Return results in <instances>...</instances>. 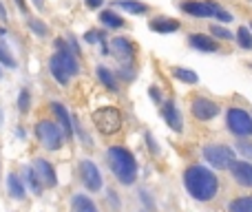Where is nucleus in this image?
Instances as JSON below:
<instances>
[{
	"instance_id": "f257e3e1",
	"label": "nucleus",
	"mask_w": 252,
	"mask_h": 212,
	"mask_svg": "<svg viewBox=\"0 0 252 212\" xmlns=\"http://www.w3.org/2000/svg\"><path fill=\"white\" fill-rule=\"evenodd\" d=\"M184 183H186V190L197 201H210L219 190V179L215 177L213 170L204 168V166H190L184 173Z\"/></svg>"
},
{
	"instance_id": "f03ea898",
	"label": "nucleus",
	"mask_w": 252,
	"mask_h": 212,
	"mask_svg": "<svg viewBox=\"0 0 252 212\" xmlns=\"http://www.w3.org/2000/svg\"><path fill=\"white\" fill-rule=\"evenodd\" d=\"M106 157H109V166L113 170V175L118 177V182L124 183V186H130L137 177V161L130 155V151H126L122 146H113L109 148Z\"/></svg>"
},
{
	"instance_id": "7ed1b4c3",
	"label": "nucleus",
	"mask_w": 252,
	"mask_h": 212,
	"mask_svg": "<svg viewBox=\"0 0 252 212\" xmlns=\"http://www.w3.org/2000/svg\"><path fill=\"white\" fill-rule=\"evenodd\" d=\"M49 69H51V75L60 84H69V80L73 78V75H78L80 64H78V60H75V53L64 47V49H58V53L51 56Z\"/></svg>"
},
{
	"instance_id": "20e7f679",
	"label": "nucleus",
	"mask_w": 252,
	"mask_h": 212,
	"mask_svg": "<svg viewBox=\"0 0 252 212\" xmlns=\"http://www.w3.org/2000/svg\"><path fill=\"white\" fill-rule=\"evenodd\" d=\"M93 124H95V128L100 130L102 135H113L122 128V113L113 106L97 108V111L93 113Z\"/></svg>"
},
{
	"instance_id": "39448f33",
	"label": "nucleus",
	"mask_w": 252,
	"mask_h": 212,
	"mask_svg": "<svg viewBox=\"0 0 252 212\" xmlns=\"http://www.w3.org/2000/svg\"><path fill=\"white\" fill-rule=\"evenodd\" d=\"M35 135H38L40 144H42L44 148H49V151H58V148L62 146V130L58 124H53V121L49 120H42L38 121V126H35Z\"/></svg>"
},
{
	"instance_id": "423d86ee",
	"label": "nucleus",
	"mask_w": 252,
	"mask_h": 212,
	"mask_svg": "<svg viewBox=\"0 0 252 212\" xmlns=\"http://www.w3.org/2000/svg\"><path fill=\"white\" fill-rule=\"evenodd\" d=\"M228 128L237 137H250L252 135V117L241 108H230L228 111Z\"/></svg>"
},
{
	"instance_id": "0eeeda50",
	"label": "nucleus",
	"mask_w": 252,
	"mask_h": 212,
	"mask_svg": "<svg viewBox=\"0 0 252 212\" xmlns=\"http://www.w3.org/2000/svg\"><path fill=\"white\" fill-rule=\"evenodd\" d=\"M204 157L210 166H215V168H219V170L230 168V164L235 161V152H232L228 146H219V144L217 146H206Z\"/></svg>"
},
{
	"instance_id": "6e6552de",
	"label": "nucleus",
	"mask_w": 252,
	"mask_h": 212,
	"mask_svg": "<svg viewBox=\"0 0 252 212\" xmlns=\"http://www.w3.org/2000/svg\"><path fill=\"white\" fill-rule=\"evenodd\" d=\"M80 170H82V182L84 186L89 188L91 192H97L102 188V175L100 170H97V166L93 164V161H82V166H80Z\"/></svg>"
},
{
	"instance_id": "1a4fd4ad",
	"label": "nucleus",
	"mask_w": 252,
	"mask_h": 212,
	"mask_svg": "<svg viewBox=\"0 0 252 212\" xmlns=\"http://www.w3.org/2000/svg\"><path fill=\"white\" fill-rule=\"evenodd\" d=\"M219 113V106L215 104L213 100H206V97H195L192 100V115L201 121H208L213 120L215 115Z\"/></svg>"
},
{
	"instance_id": "9d476101",
	"label": "nucleus",
	"mask_w": 252,
	"mask_h": 212,
	"mask_svg": "<svg viewBox=\"0 0 252 212\" xmlns=\"http://www.w3.org/2000/svg\"><path fill=\"white\" fill-rule=\"evenodd\" d=\"M182 9L190 16H197V18H208L213 16L215 11L219 9V4L215 2H206V0H188V2L182 4Z\"/></svg>"
},
{
	"instance_id": "9b49d317",
	"label": "nucleus",
	"mask_w": 252,
	"mask_h": 212,
	"mask_svg": "<svg viewBox=\"0 0 252 212\" xmlns=\"http://www.w3.org/2000/svg\"><path fill=\"white\" fill-rule=\"evenodd\" d=\"M230 173L237 183H241V186H246V188H252V164H248V161H232Z\"/></svg>"
},
{
	"instance_id": "f8f14e48",
	"label": "nucleus",
	"mask_w": 252,
	"mask_h": 212,
	"mask_svg": "<svg viewBox=\"0 0 252 212\" xmlns=\"http://www.w3.org/2000/svg\"><path fill=\"white\" fill-rule=\"evenodd\" d=\"M33 170H35V175L40 177V182L44 183V186H56L58 183V179H56V170H53V166L49 164L47 159H35L33 161Z\"/></svg>"
},
{
	"instance_id": "ddd939ff",
	"label": "nucleus",
	"mask_w": 252,
	"mask_h": 212,
	"mask_svg": "<svg viewBox=\"0 0 252 212\" xmlns=\"http://www.w3.org/2000/svg\"><path fill=\"white\" fill-rule=\"evenodd\" d=\"M161 115H164L166 124H168L175 133H182V128H184L182 126V115H179V111L175 108L173 102H166V104L161 106Z\"/></svg>"
},
{
	"instance_id": "4468645a",
	"label": "nucleus",
	"mask_w": 252,
	"mask_h": 212,
	"mask_svg": "<svg viewBox=\"0 0 252 212\" xmlns=\"http://www.w3.org/2000/svg\"><path fill=\"white\" fill-rule=\"evenodd\" d=\"M111 53L118 56L122 62L133 60V47H130V42L124 40V38H115L113 42H111Z\"/></svg>"
},
{
	"instance_id": "2eb2a0df",
	"label": "nucleus",
	"mask_w": 252,
	"mask_h": 212,
	"mask_svg": "<svg viewBox=\"0 0 252 212\" xmlns=\"http://www.w3.org/2000/svg\"><path fill=\"white\" fill-rule=\"evenodd\" d=\"M51 111L56 113L58 121L62 124V130H64V133L69 135V139H71V135H73V121H71V117H69V111H66V108L60 104V102H53V104H51Z\"/></svg>"
},
{
	"instance_id": "dca6fc26",
	"label": "nucleus",
	"mask_w": 252,
	"mask_h": 212,
	"mask_svg": "<svg viewBox=\"0 0 252 212\" xmlns=\"http://www.w3.org/2000/svg\"><path fill=\"white\" fill-rule=\"evenodd\" d=\"M190 44L195 49H199V51H206V53H213L219 49V42H215L213 38H208V35H201V33H192L190 35Z\"/></svg>"
},
{
	"instance_id": "f3484780",
	"label": "nucleus",
	"mask_w": 252,
	"mask_h": 212,
	"mask_svg": "<svg viewBox=\"0 0 252 212\" xmlns=\"http://www.w3.org/2000/svg\"><path fill=\"white\" fill-rule=\"evenodd\" d=\"M151 27L153 31H157V33H173V31L179 29V22L173 20V18H155V20H151Z\"/></svg>"
},
{
	"instance_id": "a211bd4d",
	"label": "nucleus",
	"mask_w": 252,
	"mask_h": 212,
	"mask_svg": "<svg viewBox=\"0 0 252 212\" xmlns=\"http://www.w3.org/2000/svg\"><path fill=\"white\" fill-rule=\"evenodd\" d=\"M73 212H97V208L87 195H75L73 197Z\"/></svg>"
},
{
	"instance_id": "6ab92c4d",
	"label": "nucleus",
	"mask_w": 252,
	"mask_h": 212,
	"mask_svg": "<svg viewBox=\"0 0 252 212\" xmlns=\"http://www.w3.org/2000/svg\"><path fill=\"white\" fill-rule=\"evenodd\" d=\"M7 188H9V195H11L13 199H25V186H22V182L16 177V175H9L7 177Z\"/></svg>"
},
{
	"instance_id": "aec40b11",
	"label": "nucleus",
	"mask_w": 252,
	"mask_h": 212,
	"mask_svg": "<svg viewBox=\"0 0 252 212\" xmlns=\"http://www.w3.org/2000/svg\"><path fill=\"white\" fill-rule=\"evenodd\" d=\"M97 78H100V82L104 84L109 91H118V80L113 78L111 69H106V66H97Z\"/></svg>"
},
{
	"instance_id": "412c9836",
	"label": "nucleus",
	"mask_w": 252,
	"mask_h": 212,
	"mask_svg": "<svg viewBox=\"0 0 252 212\" xmlns=\"http://www.w3.org/2000/svg\"><path fill=\"white\" fill-rule=\"evenodd\" d=\"M230 212H252V197H239V199H232L228 206Z\"/></svg>"
},
{
	"instance_id": "4be33fe9",
	"label": "nucleus",
	"mask_w": 252,
	"mask_h": 212,
	"mask_svg": "<svg viewBox=\"0 0 252 212\" xmlns=\"http://www.w3.org/2000/svg\"><path fill=\"white\" fill-rule=\"evenodd\" d=\"M115 4H118L120 9H124V11H128V13H146V11H148L146 4L133 2V0H118Z\"/></svg>"
},
{
	"instance_id": "5701e85b",
	"label": "nucleus",
	"mask_w": 252,
	"mask_h": 212,
	"mask_svg": "<svg viewBox=\"0 0 252 212\" xmlns=\"http://www.w3.org/2000/svg\"><path fill=\"white\" fill-rule=\"evenodd\" d=\"M100 20H102V25L111 27V29H120V27H124V20L120 16H115L113 11H102L100 13Z\"/></svg>"
},
{
	"instance_id": "b1692460",
	"label": "nucleus",
	"mask_w": 252,
	"mask_h": 212,
	"mask_svg": "<svg viewBox=\"0 0 252 212\" xmlns=\"http://www.w3.org/2000/svg\"><path fill=\"white\" fill-rule=\"evenodd\" d=\"M173 75L177 80H182V82H186V84H197V73L195 71H190V69H182V66H177V69H173Z\"/></svg>"
},
{
	"instance_id": "393cba45",
	"label": "nucleus",
	"mask_w": 252,
	"mask_h": 212,
	"mask_svg": "<svg viewBox=\"0 0 252 212\" xmlns=\"http://www.w3.org/2000/svg\"><path fill=\"white\" fill-rule=\"evenodd\" d=\"M237 40H239V44H241L244 49H252L250 29H246V27H239V29H237Z\"/></svg>"
},
{
	"instance_id": "a878e982",
	"label": "nucleus",
	"mask_w": 252,
	"mask_h": 212,
	"mask_svg": "<svg viewBox=\"0 0 252 212\" xmlns=\"http://www.w3.org/2000/svg\"><path fill=\"white\" fill-rule=\"evenodd\" d=\"M0 64H4V66H9V69H13L16 66V58L9 53V49L4 47L2 42H0Z\"/></svg>"
},
{
	"instance_id": "bb28decb",
	"label": "nucleus",
	"mask_w": 252,
	"mask_h": 212,
	"mask_svg": "<svg viewBox=\"0 0 252 212\" xmlns=\"http://www.w3.org/2000/svg\"><path fill=\"white\" fill-rule=\"evenodd\" d=\"M29 104H31V95H29V91H27V89H22L20 97H18V108H20V113L29 111Z\"/></svg>"
},
{
	"instance_id": "cd10ccee",
	"label": "nucleus",
	"mask_w": 252,
	"mask_h": 212,
	"mask_svg": "<svg viewBox=\"0 0 252 212\" xmlns=\"http://www.w3.org/2000/svg\"><path fill=\"white\" fill-rule=\"evenodd\" d=\"M29 186H31V190H33V195H40V190H42V186H40V177L35 175L33 168L29 170Z\"/></svg>"
},
{
	"instance_id": "c85d7f7f",
	"label": "nucleus",
	"mask_w": 252,
	"mask_h": 212,
	"mask_svg": "<svg viewBox=\"0 0 252 212\" xmlns=\"http://www.w3.org/2000/svg\"><path fill=\"white\" fill-rule=\"evenodd\" d=\"M27 25H29V29H31V31H35V33H38V35H47V33H49L47 25H42V22H40V20H35V18H33V20H29V22H27Z\"/></svg>"
},
{
	"instance_id": "c756f323",
	"label": "nucleus",
	"mask_w": 252,
	"mask_h": 212,
	"mask_svg": "<svg viewBox=\"0 0 252 212\" xmlns=\"http://www.w3.org/2000/svg\"><path fill=\"white\" fill-rule=\"evenodd\" d=\"M210 33L217 35V38H221V40H230V38H232L230 31H226L223 27H219V25H213V27H210Z\"/></svg>"
},
{
	"instance_id": "7c9ffc66",
	"label": "nucleus",
	"mask_w": 252,
	"mask_h": 212,
	"mask_svg": "<svg viewBox=\"0 0 252 212\" xmlns=\"http://www.w3.org/2000/svg\"><path fill=\"white\" fill-rule=\"evenodd\" d=\"M84 40H87V42H104V35H102L100 31H89V33L84 35Z\"/></svg>"
},
{
	"instance_id": "2f4dec72",
	"label": "nucleus",
	"mask_w": 252,
	"mask_h": 212,
	"mask_svg": "<svg viewBox=\"0 0 252 212\" xmlns=\"http://www.w3.org/2000/svg\"><path fill=\"white\" fill-rule=\"evenodd\" d=\"M215 16H217L221 22H230V20H232V16H230V13H228V11H223L221 7H219L217 11H215Z\"/></svg>"
},
{
	"instance_id": "473e14b6",
	"label": "nucleus",
	"mask_w": 252,
	"mask_h": 212,
	"mask_svg": "<svg viewBox=\"0 0 252 212\" xmlns=\"http://www.w3.org/2000/svg\"><path fill=\"white\" fill-rule=\"evenodd\" d=\"M239 151L244 152V155L252 157V144H246V142H241V144H239Z\"/></svg>"
},
{
	"instance_id": "72a5a7b5",
	"label": "nucleus",
	"mask_w": 252,
	"mask_h": 212,
	"mask_svg": "<svg viewBox=\"0 0 252 212\" xmlns=\"http://www.w3.org/2000/svg\"><path fill=\"white\" fill-rule=\"evenodd\" d=\"M84 2H87V7L95 9V7H100V4H102V0H84Z\"/></svg>"
},
{
	"instance_id": "f704fd0d",
	"label": "nucleus",
	"mask_w": 252,
	"mask_h": 212,
	"mask_svg": "<svg viewBox=\"0 0 252 212\" xmlns=\"http://www.w3.org/2000/svg\"><path fill=\"white\" fill-rule=\"evenodd\" d=\"M151 97H153L155 102H159V100H161V97H159V91H157L155 87H151Z\"/></svg>"
},
{
	"instance_id": "c9c22d12",
	"label": "nucleus",
	"mask_w": 252,
	"mask_h": 212,
	"mask_svg": "<svg viewBox=\"0 0 252 212\" xmlns=\"http://www.w3.org/2000/svg\"><path fill=\"white\" fill-rule=\"evenodd\" d=\"M0 20H7V11H4L2 4H0Z\"/></svg>"
},
{
	"instance_id": "e433bc0d",
	"label": "nucleus",
	"mask_w": 252,
	"mask_h": 212,
	"mask_svg": "<svg viewBox=\"0 0 252 212\" xmlns=\"http://www.w3.org/2000/svg\"><path fill=\"white\" fill-rule=\"evenodd\" d=\"M18 2V7H20V11H27V4H25V0H16Z\"/></svg>"
},
{
	"instance_id": "4c0bfd02",
	"label": "nucleus",
	"mask_w": 252,
	"mask_h": 212,
	"mask_svg": "<svg viewBox=\"0 0 252 212\" xmlns=\"http://www.w3.org/2000/svg\"><path fill=\"white\" fill-rule=\"evenodd\" d=\"M0 80H2V73H0Z\"/></svg>"
}]
</instances>
